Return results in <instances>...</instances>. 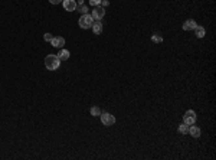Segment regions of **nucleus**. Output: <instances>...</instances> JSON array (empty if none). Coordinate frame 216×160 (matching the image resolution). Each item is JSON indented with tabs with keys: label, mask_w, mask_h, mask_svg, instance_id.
<instances>
[{
	"label": "nucleus",
	"mask_w": 216,
	"mask_h": 160,
	"mask_svg": "<svg viewBox=\"0 0 216 160\" xmlns=\"http://www.w3.org/2000/svg\"><path fill=\"white\" fill-rule=\"evenodd\" d=\"M49 2H50L52 4H59V3H62L63 0H49Z\"/></svg>",
	"instance_id": "6ab92c4d"
},
{
	"label": "nucleus",
	"mask_w": 216,
	"mask_h": 160,
	"mask_svg": "<svg viewBox=\"0 0 216 160\" xmlns=\"http://www.w3.org/2000/svg\"><path fill=\"white\" fill-rule=\"evenodd\" d=\"M59 65H61V59H59L58 55H48L45 58V67L46 69H49V71H55V69H58Z\"/></svg>",
	"instance_id": "f257e3e1"
},
{
	"label": "nucleus",
	"mask_w": 216,
	"mask_h": 160,
	"mask_svg": "<svg viewBox=\"0 0 216 160\" xmlns=\"http://www.w3.org/2000/svg\"><path fill=\"white\" fill-rule=\"evenodd\" d=\"M52 38H54V36H52L50 33H45V35H43V39H45V42H50V41H52Z\"/></svg>",
	"instance_id": "dca6fc26"
},
{
	"label": "nucleus",
	"mask_w": 216,
	"mask_h": 160,
	"mask_svg": "<svg viewBox=\"0 0 216 160\" xmlns=\"http://www.w3.org/2000/svg\"><path fill=\"white\" fill-rule=\"evenodd\" d=\"M101 123L104 124V126H112V124H115V117L110 113H101Z\"/></svg>",
	"instance_id": "20e7f679"
},
{
	"label": "nucleus",
	"mask_w": 216,
	"mask_h": 160,
	"mask_svg": "<svg viewBox=\"0 0 216 160\" xmlns=\"http://www.w3.org/2000/svg\"><path fill=\"white\" fill-rule=\"evenodd\" d=\"M89 113H91L92 117H100L101 115V108L100 107H92V108L89 110Z\"/></svg>",
	"instance_id": "4468645a"
},
{
	"label": "nucleus",
	"mask_w": 216,
	"mask_h": 160,
	"mask_svg": "<svg viewBox=\"0 0 216 160\" xmlns=\"http://www.w3.org/2000/svg\"><path fill=\"white\" fill-rule=\"evenodd\" d=\"M104 15H105V10H104V7L102 6H95L94 7V10H92V13H91V16H92V19H95V20H101L102 17H104Z\"/></svg>",
	"instance_id": "39448f33"
},
{
	"label": "nucleus",
	"mask_w": 216,
	"mask_h": 160,
	"mask_svg": "<svg viewBox=\"0 0 216 160\" xmlns=\"http://www.w3.org/2000/svg\"><path fill=\"white\" fill-rule=\"evenodd\" d=\"M79 12H82L84 15H87L88 7H87V6H84V4H81V6H79Z\"/></svg>",
	"instance_id": "f3484780"
},
{
	"label": "nucleus",
	"mask_w": 216,
	"mask_h": 160,
	"mask_svg": "<svg viewBox=\"0 0 216 160\" xmlns=\"http://www.w3.org/2000/svg\"><path fill=\"white\" fill-rule=\"evenodd\" d=\"M92 32L95 35H101V32H102V23H100V20L95 22V23H92Z\"/></svg>",
	"instance_id": "9d476101"
},
{
	"label": "nucleus",
	"mask_w": 216,
	"mask_h": 160,
	"mask_svg": "<svg viewBox=\"0 0 216 160\" xmlns=\"http://www.w3.org/2000/svg\"><path fill=\"white\" fill-rule=\"evenodd\" d=\"M177 131H179L180 134H187V131H189V126L184 124V123H182V124L179 126V128H177Z\"/></svg>",
	"instance_id": "ddd939ff"
},
{
	"label": "nucleus",
	"mask_w": 216,
	"mask_h": 160,
	"mask_svg": "<svg viewBox=\"0 0 216 160\" xmlns=\"http://www.w3.org/2000/svg\"><path fill=\"white\" fill-rule=\"evenodd\" d=\"M151 41H153L154 43H162L163 42V36L160 33H154L153 36H151Z\"/></svg>",
	"instance_id": "2eb2a0df"
},
{
	"label": "nucleus",
	"mask_w": 216,
	"mask_h": 160,
	"mask_svg": "<svg viewBox=\"0 0 216 160\" xmlns=\"http://www.w3.org/2000/svg\"><path fill=\"white\" fill-rule=\"evenodd\" d=\"M193 30H195V33H196V38H203L205 35H206V30H205L203 26H196Z\"/></svg>",
	"instance_id": "f8f14e48"
},
{
	"label": "nucleus",
	"mask_w": 216,
	"mask_h": 160,
	"mask_svg": "<svg viewBox=\"0 0 216 160\" xmlns=\"http://www.w3.org/2000/svg\"><path fill=\"white\" fill-rule=\"evenodd\" d=\"M62 4H63V9H65L67 12H74L75 9L78 7V3H76L75 0H63Z\"/></svg>",
	"instance_id": "423d86ee"
},
{
	"label": "nucleus",
	"mask_w": 216,
	"mask_h": 160,
	"mask_svg": "<svg viewBox=\"0 0 216 160\" xmlns=\"http://www.w3.org/2000/svg\"><path fill=\"white\" fill-rule=\"evenodd\" d=\"M101 4H102V7H104V6H108V4H110V2H108V0H101Z\"/></svg>",
	"instance_id": "aec40b11"
},
{
	"label": "nucleus",
	"mask_w": 216,
	"mask_h": 160,
	"mask_svg": "<svg viewBox=\"0 0 216 160\" xmlns=\"http://www.w3.org/2000/svg\"><path fill=\"white\" fill-rule=\"evenodd\" d=\"M187 133H189L193 139H199V137H200V128L196 126V124L189 126V131H187Z\"/></svg>",
	"instance_id": "6e6552de"
},
{
	"label": "nucleus",
	"mask_w": 216,
	"mask_h": 160,
	"mask_svg": "<svg viewBox=\"0 0 216 160\" xmlns=\"http://www.w3.org/2000/svg\"><path fill=\"white\" fill-rule=\"evenodd\" d=\"M196 118H197V115H196L195 111L193 110H187L184 113V115H183V123L187 124V126H192V124H196Z\"/></svg>",
	"instance_id": "7ed1b4c3"
},
{
	"label": "nucleus",
	"mask_w": 216,
	"mask_h": 160,
	"mask_svg": "<svg viewBox=\"0 0 216 160\" xmlns=\"http://www.w3.org/2000/svg\"><path fill=\"white\" fill-rule=\"evenodd\" d=\"M50 43H52L54 48H59V49H61V48L65 45V39H63L62 36H54L52 41H50Z\"/></svg>",
	"instance_id": "0eeeda50"
},
{
	"label": "nucleus",
	"mask_w": 216,
	"mask_h": 160,
	"mask_svg": "<svg viewBox=\"0 0 216 160\" xmlns=\"http://www.w3.org/2000/svg\"><path fill=\"white\" fill-rule=\"evenodd\" d=\"M59 59H61V62L62 61H68L69 59V56H71V54H69V51H67V49H62L61 48V51H59Z\"/></svg>",
	"instance_id": "9b49d317"
},
{
	"label": "nucleus",
	"mask_w": 216,
	"mask_h": 160,
	"mask_svg": "<svg viewBox=\"0 0 216 160\" xmlns=\"http://www.w3.org/2000/svg\"><path fill=\"white\" fill-rule=\"evenodd\" d=\"M89 4H91V6H100L101 0H89Z\"/></svg>",
	"instance_id": "a211bd4d"
},
{
	"label": "nucleus",
	"mask_w": 216,
	"mask_h": 160,
	"mask_svg": "<svg viewBox=\"0 0 216 160\" xmlns=\"http://www.w3.org/2000/svg\"><path fill=\"white\" fill-rule=\"evenodd\" d=\"M196 20H193V19H189V20H186L184 23H183V30H193L196 28Z\"/></svg>",
	"instance_id": "1a4fd4ad"
},
{
	"label": "nucleus",
	"mask_w": 216,
	"mask_h": 160,
	"mask_svg": "<svg viewBox=\"0 0 216 160\" xmlns=\"http://www.w3.org/2000/svg\"><path fill=\"white\" fill-rule=\"evenodd\" d=\"M92 23H94V19H92L91 15H82V16L79 17V20H78V25L82 28V29H89L92 26Z\"/></svg>",
	"instance_id": "f03ea898"
}]
</instances>
